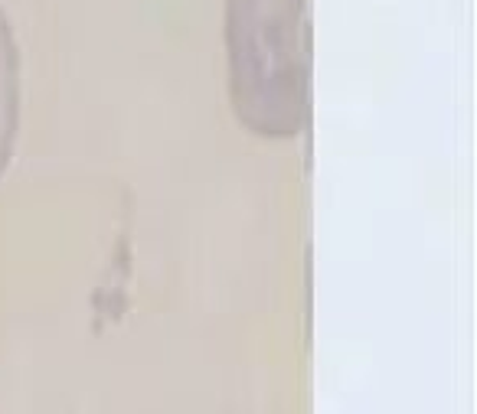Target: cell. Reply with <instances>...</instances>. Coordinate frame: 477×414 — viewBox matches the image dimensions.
<instances>
[{
  "mask_svg": "<svg viewBox=\"0 0 477 414\" xmlns=\"http://www.w3.org/2000/svg\"><path fill=\"white\" fill-rule=\"evenodd\" d=\"M20 128V49L7 13L0 10V177L10 167Z\"/></svg>",
  "mask_w": 477,
  "mask_h": 414,
  "instance_id": "obj_2",
  "label": "cell"
},
{
  "mask_svg": "<svg viewBox=\"0 0 477 414\" xmlns=\"http://www.w3.org/2000/svg\"><path fill=\"white\" fill-rule=\"evenodd\" d=\"M232 112L268 141L311 121V0H226Z\"/></svg>",
  "mask_w": 477,
  "mask_h": 414,
  "instance_id": "obj_1",
  "label": "cell"
}]
</instances>
